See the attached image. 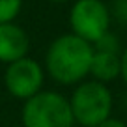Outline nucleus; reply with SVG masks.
Returning <instances> with one entry per match:
<instances>
[{
    "instance_id": "obj_1",
    "label": "nucleus",
    "mask_w": 127,
    "mask_h": 127,
    "mask_svg": "<svg viewBox=\"0 0 127 127\" xmlns=\"http://www.w3.org/2000/svg\"><path fill=\"white\" fill-rule=\"evenodd\" d=\"M94 47L84 39L65 34L51 43L45 56V69L58 84H77L90 75Z\"/></svg>"
},
{
    "instance_id": "obj_2",
    "label": "nucleus",
    "mask_w": 127,
    "mask_h": 127,
    "mask_svg": "<svg viewBox=\"0 0 127 127\" xmlns=\"http://www.w3.org/2000/svg\"><path fill=\"white\" fill-rule=\"evenodd\" d=\"M21 116L24 127H73L75 123L69 99L51 90H41L26 99Z\"/></svg>"
},
{
    "instance_id": "obj_3",
    "label": "nucleus",
    "mask_w": 127,
    "mask_h": 127,
    "mask_svg": "<svg viewBox=\"0 0 127 127\" xmlns=\"http://www.w3.org/2000/svg\"><path fill=\"white\" fill-rule=\"evenodd\" d=\"M69 107L77 123L82 127H97L101 122L110 118L112 94L103 82H80L69 99Z\"/></svg>"
},
{
    "instance_id": "obj_4",
    "label": "nucleus",
    "mask_w": 127,
    "mask_h": 127,
    "mask_svg": "<svg viewBox=\"0 0 127 127\" xmlns=\"http://www.w3.org/2000/svg\"><path fill=\"white\" fill-rule=\"evenodd\" d=\"M69 24L73 36L92 45L108 32L110 13L101 0H77L69 13Z\"/></svg>"
},
{
    "instance_id": "obj_5",
    "label": "nucleus",
    "mask_w": 127,
    "mask_h": 127,
    "mask_svg": "<svg viewBox=\"0 0 127 127\" xmlns=\"http://www.w3.org/2000/svg\"><path fill=\"white\" fill-rule=\"evenodd\" d=\"M43 79H45V73L39 62H36L34 58H26V56L17 60V62L8 64L4 73L6 90L13 97L23 101L39 94L41 86H43Z\"/></svg>"
},
{
    "instance_id": "obj_6",
    "label": "nucleus",
    "mask_w": 127,
    "mask_h": 127,
    "mask_svg": "<svg viewBox=\"0 0 127 127\" xmlns=\"http://www.w3.org/2000/svg\"><path fill=\"white\" fill-rule=\"evenodd\" d=\"M28 52V36L13 23L0 24V62L11 64L24 58Z\"/></svg>"
},
{
    "instance_id": "obj_7",
    "label": "nucleus",
    "mask_w": 127,
    "mask_h": 127,
    "mask_svg": "<svg viewBox=\"0 0 127 127\" xmlns=\"http://www.w3.org/2000/svg\"><path fill=\"white\" fill-rule=\"evenodd\" d=\"M90 75L97 82H108L120 77V52L112 51H95L90 64Z\"/></svg>"
},
{
    "instance_id": "obj_8",
    "label": "nucleus",
    "mask_w": 127,
    "mask_h": 127,
    "mask_svg": "<svg viewBox=\"0 0 127 127\" xmlns=\"http://www.w3.org/2000/svg\"><path fill=\"white\" fill-rule=\"evenodd\" d=\"M23 0H0V24L11 23L21 11Z\"/></svg>"
},
{
    "instance_id": "obj_9",
    "label": "nucleus",
    "mask_w": 127,
    "mask_h": 127,
    "mask_svg": "<svg viewBox=\"0 0 127 127\" xmlns=\"http://www.w3.org/2000/svg\"><path fill=\"white\" fill-rule=\"evenodd\" d=\"M95 51H112V52H120V43H118V37L112 36L110 32H107L101 39H97L94 43Z\"/></svg>"
},
{
    "instance_id": "obj_10",
    "label": "nucleus",
    "mask_w": 127,
    "mask_h": 127,
    "mask_svg": "<svg viewBox=\"0 0 127 127\" xmlns=\"http://www.w3.org/2000/svg\"><path fill=\"white\" fill-rule=\"evenodd\" d=\"M112 13L122 24H127V0H114Z\"/></svg>"
},
{
    "instance_id": "obj_11",
    "label": "nucleus",
    "mask_w": 127,
    "mask_h": 127,
    "mask_svg": "<svg viewBox=\"0 0 127 127\" xmlns=\"http://www.w3.org/2000/svg\"><path fill=\"white\" fill-rule=\"evenodd\" d=\"M120 75H122L123 82L127 84V49L120 54Z\"/></svg>"
},
{
    "instance_id": "obj_12",
    "label": "nucleus",
    "mask_w": 127,
    "mask_h": 127,
    "mask_svg": "<svg viewBox=\"0 0 127 127\" xmlns=\"http://www.w3.org/2000/svg\"><path fill=\"white\" fill-rule=\"evenodd\" d=\"M97 127H127L122 120H116V118H107L105 122H101Z\"/></svg>"
},
{
    "instance_id": "obj_13",
    "label": "nucleus",
    "mask_w": 127,
    "mask_h": 127,
    "mask_svg": "<svg viewBox=\"0 0 127 127\" xmlns=\"http://www.w3.org/2000/svg\"><path fill=\"white\" fill-rule=\"evenodd\" d=\"M51 2H65V0H51Z\"/></svg>"
}]
</instances>
